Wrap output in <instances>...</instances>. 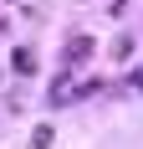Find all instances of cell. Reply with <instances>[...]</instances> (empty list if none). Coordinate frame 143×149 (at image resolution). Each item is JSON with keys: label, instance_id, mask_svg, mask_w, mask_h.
Listing matches in <instances>:
<instances>
[{"label": "cell", "instance_id": "1", "mask_svg": "<svg viewBox=\"0 0 143 149\" xmlns=\"http://www.w3.org/2000/svg\"><path fill=\"white\" fill-rule=\"evenodd\" d=\"M87 57H92V36H82V31H77V36L67 41V52H61V62H67V67H82Z\"/></svg>", "mask_w": 143, "mask_h": 149}, {"label": "cell", "instance_id": "2", "mask_svg": "<svg viewBox=\"0 0 143 149\" xmlns=\"http://www.w3.org/2000/svg\"><path fill=\"white\" fill-rule=\"evenodd\" d=\"M67 98H72V82H67V72H61L56 82H51V93H46V103H51V108H61Z\"/></svg>", "mask_w": 143, "mask_h": 149}, {"label": "cell", "instance_id": "3", "mask_svg": "<svg viewBox=\"0 0 143 149\" xmlns=\"http://www.w3.org/2000/svg\"><path fill=\"white\" fill-rule=\"evenodd\" d=\"M51 139H56V129H51V123H41V129L31 134V144H36V149H46V144H51Z\"/></svg>", "mask_w": 143, "mask_h": 149}, {"label": "cell", "instance_id": "4", "mask_svg": "<svg viewBox=\"0 0 143 149\" xmlns=\"http://www.w3.org/2000/svg\"><path fill=\"white\" fill-rule=\"evenodd\" d=\"M15 72H21V77L36 72V57H31V52H15Z\"/></svg>", "mask_w": 143, "mask_h": 149}, {"label": "cell", "instance_id": "5", "mask_svg": "<svg viewBox=\"0 0 143 149\" xmlns=\"http://www.w3.org/2000/svg\"><path fill=\"white\" fill-rule=\"evenodd\" d=\"M128 82H133V88H143V67H138V72H133V77H128Z\"/></svg>", "mask_w": 143, "mask_h": 149}, {"label": "cell", "instance_id": "6", "mask_svg": "<svg viewBox=\"0 0 143 149\" xmlns=\"http://www.w3.org/2000/svg\"><path fill=\"white\" fill-rule=\"evenodd\" d=\"M0 31H5V15H0Z\"/></svg>", "mask_w": 143, "mask_h": 149}]
</instances>
